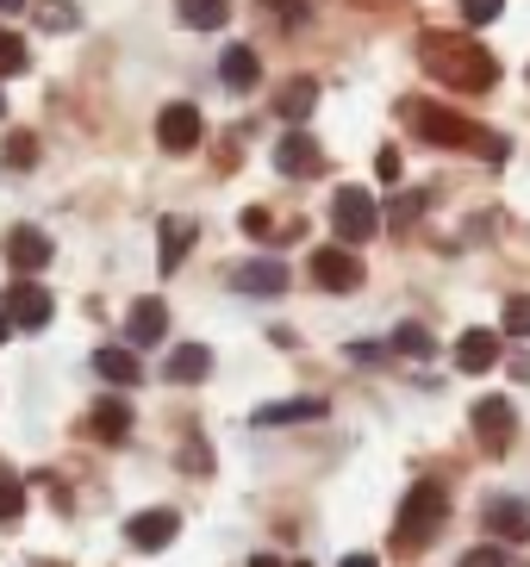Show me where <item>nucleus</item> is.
Listing matches in <instances>:
<instances>
[{"mask_svg": "<svg viewBox=\"0 0 530 567\" xmlns=\"http://www.w3.org/2000/svg\"><path fill=\"white\" fill-rule=\"evenodd\" d=\"M232 293H287V262L282 256H249V262L232 268Z\"/></svg>", "mask_w": 530, "mask_h": 567, "instance_id": "obj_9", "label": "nucleus"}, {"mask_svg": "<svg viewBox=\"0 0 530 567\" xmlns=\"http://www.w3.org/2000/svg\"><path fill=\"white\" fill-rule=\"evenodd\" d=\"M313 281L332 287V293H356L363 287V262L349 256V244H325V250H313Z\"/></svg>", "mask_w": 530, "mask_h": 567, "instance_id": "obj_7", "label": "nucleus"}, {"mask_svg": "<svg viewBox=\"0 0 530 567\" xmlns=\"http://www.w3.org/2000/svg\"><path fill=\"white\" fill-rule=\"evenodd\" d=\"M499 13H506V0H462V19H468V25H493Z\"/></svg>", "mask_w": 530, "mask_h": 567, "instance_id": "obj_30", "label": "nucleus"}, {"mask_svg": "<svg viewBox=\"0 0 530 567\" xmlns=\"http://www.w3.org/2000/svg\"><path fill=\"white\" fill-rule=\"evenodd\" d=\"M0 306H7V318H13L19 331H44V324H50V312H57V300H50V293H44L38 281H13Z\"/></svg>", "mask_w": 530, "mask_h": 567, "instance_id": "obj_8", "label": "nucleus"}, {"mask_svg": "<svg viewBox=\"0 0 530 567\" xmlns=\"http://www.w3.org/2000/svg\"><path fill=\"white\" fill-rule=\"evenodd\" d=\"M94 374H100V381H113V386H137V381H144V368H137L132 350H100L94 355Z\"/></svg>", "mask_w": 530, "mask_h": 567, "instance_id": "obj_23", "label": "nucleus"}, {"mask_svg": "<svg viewBox=\"0 0 530 567\" xmlns=\"http://www.w3.org/2000/svg\"><path fill=\"white\" fill-rule=\"evenodd\" d=\"M325 412H332L325 400H282V405H263L256 424H263V431H275V424H313V417H325Z\"/></svg>", "mask_w": 530, "mask_h": 567, "instance_id": "obj_21", "label": "nucleus"}, {"mask_svg": "<svg viewBox=\"0 0 530 567\" xmlns=\"http://www.w3.org/2000/svg\"><path fill=\"white\" fill-rule=\"evenodd\" d=\"M163 374H169L175 386L206 381V374H213V350H206V343H182V350L169 355V368H163Z\"/></svg>", "mask_w": 530, "mask_h": 567, "instance_id": "obj_19", "label": "nucleus"}, {"mask_svg": "<svg viewBox=\"0 0 530 567\" xmlns=\"http://www.w3.org/2000/svg\"><path fill=\"white\" fill-rule=\"evenodd\" d=\"M19 7H26V0H0V13H19Z\"/></svg>", "mask_w": 530, "mask_h": 567, "instance_id": "obj_38", "label": "nucleus"}, {"mask_svg": "<svg viewBox=\"0 0 530 567\" xmlns=\"http://www.w3.org/2000/svg\"><path fill=\"white\" fill-rule=\"evenodd\" d=\"M406 118H412V132L425 137V144H444V151H487L499 163L506 156V137H487L475 132L462 113H449V106H425V101H406Z\"/></svg>", "mask_w": 530, "mask_h": 567, "instance_id": "obj_2", "label": "nucleus"}, {"mask_svg": "<svg viewBox=\"0 0 530 567\" xmlns=\"http://www.w3.org/2000/svg\"><path fill=\"white\" fill-rule=\"evenodd\" d=\"M7 262H13L19 275L50 268V237L38 231V225H13V231H7Z\"/></svg>", "mask_w": 530, "mask_h": 567, "instance_id": "obj_12", "label": "nucleus"}, {"mask_svg": "<svg viewBox=\"0 0 530 567\" xmlns=\"http://www.w3.org/2000/svg\"><path fill=\"white\" fill-rule=\"evenodd\" d=\"M299 567H306V561H299Z\"/></svg>", "mask_w": 530, "mask_h": 567, "instance_id": "obj_40", "label": "nucleus"}, {"mask_svg": "<svg viewBox=\"0 0 530 567\" xmlns=\"http://www.w3.org/2000/svg\"><path fill=\"white\" fill-rule=\"evenodd\" d=\"M200 137H206V118H200V106H187V101L163 106V118H156V144H163L169 156H187Z\"/></svg>", "mask_w": 530, "mask_h": 567, "instance_id": "obj_6", "label": "nucleus"}, {"mask_svg": "<svg viewBox=\"0 0 530 567\" xmlns=\"http://www.w3.org/2000/svg\"><path fill=\"white\" fill-rule=\"evenodd\" d=\"M7 331H13V318H7V306H0V343H7Z\"/></svg>", "mask_w": 530, "mask_h": 567, "instance_id": "obj_37", "label": "nucleus"}, {"mask_svg": "<svg viewBox=\"0 0 530 567\" xmlns=\"http://www.w3.org/2000/svg\"><path fill=\"white\" fill-rule=\"evenodd\" d=\"M418 56H425V69H431L444 87H456V94H487V87L499 82V63L462 32H425Z\"/></svg>", "mask_w": 530, "mask_h": 567, "instance_id": "obj_1", "label": "nucleus"}, {"mask_svg": "<svg viewBox=\"0 0 530 567\" xmlns=\"http://www.w3.org/2000/svg\"><path fill=\"white\" fill-rule=\"evenodd\" d=\"M0 156H7V168H38V137L32 132H13Z\"/></svg>", "mask_w": 530, "mask_h": 567, "instance_id": "obj_27", "label": "nucleus"}, {"mask_svg": "<svg viewBox=\"0 0 530 567\" xmlns=\"http://www.w3.org/2000/svg\"><path fill=\"white\" fill-rule=\"evenodd\" d=\"M0 118H7V94H0Z\"/></svg>", "mask_w": 530, "mask_h": 567, "instance_id": "obj_39", "label": "nucleus"}, {"mask_svg": "<svg viewBox=\"0 0 530 567\" xmlns=\"http://www.w3.org/2000/svg\"><path fill=\"white\" fill-rule=\"evenodd\" d=\"M475 436H481L487 455H506V450H512L518 412H512V400H506V393H487V400L475 405Z\"/></svg>", "mask_w": 530, "mask_h": 567, "instance_id": "obj_5", "label": "nucleus"}, {"mask_svg": "<svg viewBox=\"0 0 530 567\" xmlns=\"http://www.w3.org/2000/svg\"><path fill=\"white\" fill-rule=\"evenodd\" d=\"M344 567H381L375 555H344Z\"/></svg>", "mask_w": 530, "mask_h": 567, "instance_id": "obj_35", "label": "nucleus"}, {"mask_svg": "<svg viewBox=\"0 0 530 567\" xmlns=\"http://www.w3.org/2000/svg\"><path fill=\"white\" fill-rule=\"evenodd\" d=\"M444 517H449V499H444V486L437 481H418L412 493H406V505H399V524H394V549L399 555H412L425 549L437 530H444Z\"/></svg>", "mask_w": 530, "mask_h": 567, "instance_id": "obj_3", "label": "nucleus"}, {"mask_svg": "<svg viewBox=\"0 0 530 567\" xmlns=\"http://www.w3.org/2000/svg\"><path fill=\"white\" fill-rule=\"evenodd\" d=\"M332 225H337V237H344V244H368V237L381 231V206H375V194H368V187H337Z\"/></svg>", "mask_w": 530, "mask_h": 567, "instance_id": "obj_4", "label": "nucleus"}, {"mask_svg": "<svg viewBox=\"0 0 530 567\" xmlns=\"http://www.w3.org/2000/svg\"><path fill=\"white\" fill-rule=\"evenodd\" d=\"M88 431H94L100 443H125V436H132V405L125 400H100L94 412H88Z\"/></svg>", "mask_w": 530, "mask_h": 567, "instance_id": "obj_18", "label": "nucleus"}, {"mask_svg": "<svg viewBox=\"0 0 530 567\" xmlns=\"http://www.w3.org/2000/svg\"><path fill=\"white\" fill-rule=\"evenodd\" d=\"M169 337V306L163 300H132V350H150Z\"/></svg>", "mask_w": 530, "mask_h": 567, "instance_id": "obj_17", "label": "nucleus"}, {"mask_svg": "<svg viewBox=\"0 0 530 567\" xmlns=\"http://www.w3.org/2000/svg\"><path fill=\"white\" fill-rule=\"evenodd\" d=\"M268 13H282L287 25H299V19H306V0H263Z\"/></svg>", "mask_w": 530, "mask_h": 567, "instance_id": "obj_32", "label": "nucleus"}, {"mask_svg": "<svg viewBox=\"0 0 530 567\" xmlns=\"http://www.w3.org/2000/svg\"><path fill=\"white\" fill-rule=\"evenodd\" d=\"M275 168H282V175H294V182H313L318 168H325V151H318L306 132H287L282 144H275Z\"/></svg>", "mask_w": 530, "mask_h": 567, "instance_id": "obj_11", "label": "nucleus"}, {"mask_svg": "<svg viewBox=\"0 0 530 567\" xmlns=\"http://www.w3.org/2000/svg\"><path fill=\"white\" fill-rule=\"evenodd\" d=\"M125 536H132V549L156 555V549H169V543L182 536V512H169V505H156V512H137Z\"/></svg>", "mask_w": 530, "mask_h": 567, "instance_id": "obj_10", "label": "nucleus"}, {"mask_svg": "<svg viewBox=\"0 0 530 567\" xmlns=\"http://www.w3.org/2000/svg\"><path fill=\"white\" fill-rule=\"evenodd\" d=\"M38 25H44V32H75L82 13H75L69 0H44V7H38Z\"/></svg>", "mask_w": 530, "mask_h": 567, "instance_id": "obj_25", "label": "nucleus"}, {"mask_svg": "<svg viewBox=\"0 0 530 567\" xmlns=\"http://www.w3.org/2000/svg\"><path fill=\"white\" fill-rule=\"evenodd\" d=\"M187 250H194V218H163V225H156V268L175 275Z\"/></svg>", "mask_w": 530, "mask_h": 567, "instance_id": "obj_13", "label": "nucleus"}, {"mask_svg": "<svg viewBox=\"0 0 530 567\" xmlns=\"http://www.w3.org/2000/svg\"><path fill=\"white\" fill-rule=\"evenodd\" d=\"M244 231H249V237H275V218H268L263 206H249V213H244Z\"/></svg>", "mask_w": 530, "mask_h": 567, "instance_id": "obj_31", "label": "nucleus"}, {"mask_svg": "<svg viewBox=\"0 0 530 567\" xmlns=\"http://www.w3.org/2000/svg\"><path fill=\"white\" fill-rule=\"evenodd\" d=\"M462 567H506V555H499V549H475Z\"/></svg>", "mask_w": 530, "mask_h": 567, "instance_id": "obj_34", "label": "nucleus"}, {"mask_svg": "<svg viewBox=\"0 0 530 567\" xmlns=\"http://www.w3.org/2000/svg\"><path fill=\"white\" fill-rule=\"evenodd\" d=\"M456 368H462V374L499 368V331H462L456 337Z\"/></svg>", "mask_w": 530, "mask_h": 567, "instance_id": "obj_14", "label": "nucleus"}, {"mask_svg": "<svg viewBox=\"0 0 530 567\" xmlns=\"http://www.w3.org/2000/svg\"><path fill=\"white\" fill-rule=\"evenodd\" d=\"M499 331H506V337H530V293L506 300V312H499Z\"/></svg>", "mask_w": 530, "mask_h": 567, "instance_id": "obj_28", "label": "nucleus"}, {"mask_svg": "<svg viewBox=\"0 0 530 567\" xmlns=\"http://www.w3.org/2000/svg\"><path fill=\"white\" fill-rule=\"evenodd\" d=\"M387 350H399V355H437V337L425 331V324H399Z\"/></svg>", "mask_w": 530, "mask_h": 567, "instance_id": "obj_24", "label": "nucleus"}, {"mask_svg": "<svg viewBox=\"0 0 530 567\" xmlns=\"http://www.w3.org/2000/svg\"><path fill=\"white\" fill-rule=\"evenodd\" d=\"M175 19L187 32H218L232 19V0H175Z\"/></svg>", "mask_w": 530, "mask_h": 567, "instance_id": "obj_20", "label": "nucleus"}, {"mask_svg": "<svg viewBox=\"0 0 530 567\" xmlns=\"http://www.w3.org/2000/svg\"><path fill=\"white\" fill-rule=\"evenodd\" d=\"M313 106H318V82L313 75H294V82L282 87V101H275V113L299 125V118H313Z\"/></svg>", "mask_w": 530, "mask_h": 567, "instance_id": "obj_22", "label": "nucleus"}, {"mask_svg": "<svg viewBox=\"0 0 530 567\" xmlns=\"http://www.w3.org/2000/svg\"><path fill=\"white\" fill-rule=\"evenodd\" d=\"M19 512H26V486L0 467V524H19Z\"/></svg>", "mask_w": 530, "mask_h": 567, "instance_id": "obj_26", "label": "nucleus"}, {"mask_svg": "<svg viewBox=\"0 0 530 567\" xmlns=\"http://www.w3.org/2000/svg\"><path fill=\"white\" fill-rule=\"evenodd\" d=\"M375 168H381V182H399V151H381V156H375Z\"/></svg>", "mask_w": 530, "mask_h": 567, "instance_id": "obj_33", "label": "nucleus"}, {"mask_svg": "<svg viewBox=\"0 0 530 567\" xmlns=\"http://www.w3.org/2000/svg\"><path fill=\"white\" fill-rule=\"evenodd\" d=\"M218 82L232 87V94H249V87L263 82V63H256V51H249V44H232V51L218 56Z\"/></svg>", "mask_w": 530, "mask_h": 567, "instance_id": "obj_16", "label": "nucleus"}, {"mask_svg": "<svg viewBox=\"0 0 530 567\" xmlns=\"http://www.w3.org/2000/svg\"><path fill=\"white\" fill-rule=\"evenodd\" d=\"M26 63H32V56H26V38H19V32H0V75H19Z\"/></svg>", "mask_w": 530, "mask_h": 567, "instance_id": "obj_29", "label": "nucleus"}, {"mask_svg": "<svg viewBox=\"0 0 530 567\" xmlns=\"http://www.w3.org/2000/svg\"><path fill=\"white\" fill-rule=\"evenodd\" d=\"M487 530L499 543H530V505L524 499H493L487 505Z\"/></svg>", "mask_w": 530, "mask_h": 567, "instance_id": "obj_15", "label": "nucleus"}, {"mask_svg": "<svg viewBox=\"0 0 530 567\" xmlns=\"http://www.w3.org/2000/svg\"><path fill=\"white\" fill-rule=\"evenodd\" d=\"M249 567H282V555H256V561H249Z\"/></svg>", "mask_w": 530, "mask_h": 567, "instance_id": "obj_36", "label": "nucleus"}]
</instances>
